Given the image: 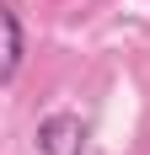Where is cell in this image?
<instances>
[{
  "label": "cell",
  "mask_w": 150,
  "mask_h": 155,
  "mask_svg": "<svg viewBox=\"0 0 150 155\" xmlns=\"http://www.w3.org/2000/svg\"><path fill=\"white\" fill-rule=\"evenodd\" d=\"M91 128L75 118V112H48L38 123V155H86Z\"/></svg>",
  "instance_id": "obj_1"
},
{
  "label": "cell",
  "mask_w": 150,
  "mask_h": 155,
  "mask_svg": "<svg viewBox=\"0 0 150 155\" xmlns=\"http://www.w3.org/2000/svg\"><path fill=\"white\" fill-rule=\"evenodd\" d=\"M22 59H27V27L11 0H0V86L22 75Z\"/></svg>",
  "instance_id": "obj_2"
}]
</instances>
